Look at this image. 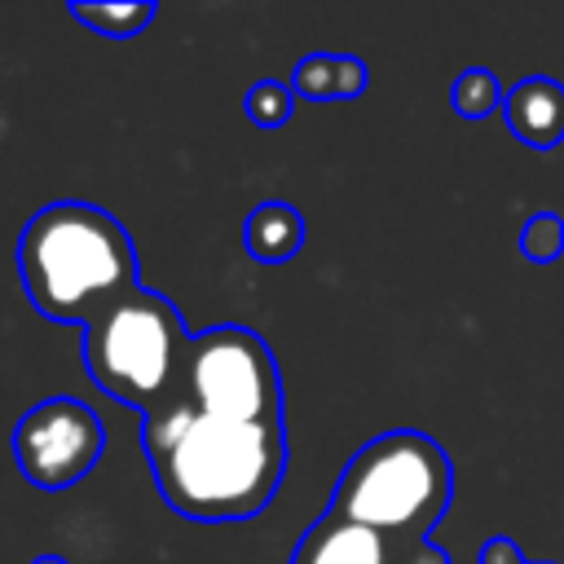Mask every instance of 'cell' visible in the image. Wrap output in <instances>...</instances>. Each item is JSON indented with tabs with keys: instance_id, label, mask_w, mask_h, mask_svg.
Here are the masks:
<instances>
[{
	"instance_id": "obj_1",
	"label": "cell",
	"mask_w": 564,
	"mask_h": 564,
	"mask_svg": "<svg viewBox=\"0 0 564 564\" xmlns=\"http://www.w3.org/2000/svg\"><path fill=\"white\" fill-rule=\"evenodd\" d=\"M141 445L163 502L189 520H251L286 476V427L203 414L185 392L141 419Z\"/></svg>"
},
{
	"instance_id": "obj_2",
	"label": "cell",
	"mask_w": 564,
	"mask_h": 564,
	"mask_svg": "<svg viewBox=\"0 0 564 564\" xmlns=\"http://www.w3.org/2000/svg\"><path fill=\"white\" fill-rule=\"evenodd\" d=\"M18 273L26 300L48 322L79 326L106 300L141 286L132 234L119 216L84 198H57L22 225Z\"/></svg>"
},
{
	"instance_id": "obj_3",
	"label": "cell",
	"mask_w": 564,
	"mask_h": 564,
	"mask_svg": "<svg viewBox=\"0 0 564 564\" xmlns=\"http://www.w3.org/2000/svg\"><path fill=\"white\" fill-rule=\"evenodd\" d=\"M189 330L181 322V308L150 291L132 286L84 322V366L101 392L115 401L154 414L181 392L185 357H189Z\"/></svg>"
},
{
	"instance_id": "obj_4",
	"label": "cell",
	"mask_w": 564,
	"mask_h": 564,
	"mask_svg": "<svg viewBox=\"0 0 564 564\" xmlns=\"http://www.w3.org/2000/svg\"><path fill=\"white\" fill-rule=\"evenodd\" d=\"M449 498H454L449 454L427 432L392 427L370 436L344 463L326 511L397 538H432Z\"/></svg>"
},
{
	"instance_id": "obj_5",
	"label": "cell",
	"mask_w": 564,
	"mask_h": 564,
	"mask_svg": "<svg viewBox=\"0 0 564 564\" xmlns=\"http://www.w3.org/2000/svg\"><path fill=\"white\" fill-rule=\"evenodd\" d=\"M181 392L194 410L234 419V423H269L282 427V375L269 344L247 326H212L189 339Z\"/></svg>"
},
{
	"instance_id": "obj_6",
	"label": "cell",
	"mask_w": 564,
	"mask_h": 564,
	"mask_svg": "<svg viewBox=\"0 0 564 564\" xmlns=\"http://www.w3.org/2000/svg\"><path fill=\"white\" fill-rule=\"evenodd\" d=\"M106 449V427L93 405L75 397H48L31 405L13 427V458L40 489H70Z\"/></svg>"
},
{
	"instance_id": "obj_7",
	"label": "cell",
	"mask_w": 564,
	"mask_h": 564,
	"mask_svg": "<svg viewBox=\"0 0 564 564\" xmlns=\"http://www.w3.org/2000/svg\"><path fill=\"white\" fill-rule=\"evenodd\" d=\"M291 564H449L432 538H397L322 511L291 551Z\"/></svg>"
},
{
	"instance_id": "obj_8",
	"label": "cell",
	"mask_w": 564,
	"mask_h": 564,
	"mask_svg": "<svg viewBox=\"0 0 564 564\" xmlns=\"http://www.w3.org/2000/svg\"><path fill=\"white\" fill-rule=\"evenodd\" d=\"M502 119L516 141L533 150H551L564 141V84L551 75H529L507 88Z\"/></svg>"
},
{
	"instance_id": "obj_9",
	"label": "cell",
	"mask_w": 564,
	"mask_h": 564,
	"mask_svg": "<svg viewBox=\"0 0 564 564\" xmlns=\"http://www.w3.org/2000/svg\"><path fill=\"white\" fill-rule=\"evenodd\" d=\"M286 84L300 101H352L366 93L370 70L352 53H304Z\"/></svg>"
},
{
	"instance_id": "obj_10",
	"label": "cell",
	"mask_w": 564,
	"mask_h": 564,
	"mask_svg": "<svg viewBox=\"0 0 564 564\" xmlns=\"http://www.w3.org/2000/svg\"><path fill=\"white\" fill-rule=\"evenodd\" d=\"M242 242L247 256L260 264H282L304 247V216L286 198H264L247 212L242 220Z\"/></svg>"
},
{
	"instance_id": "obj_11",
	"label": "cell",
	"mask_w": 564,
	"mask_h": 564,
	"mask_svg": "<svg viewBox=\"0 0 564 564\" xmlns=\"http://www.w3.org/2000/svg\"><path fill=\"white\" fill-rule=\"evenodd\" d=\"M66 9L75 22L110 40H132L154 22V0H70Z\"/></svg>"
},
{
	"instance_id": "obj_12",
	"label": "cell",
	"mask_w": 564,
	"mask_h": 564,
	"mask_svg": "<svg viewBox=\"0 0 564 564\" xmlns=\"http://www.w3.org/2000/svg\"><path fill=\"white\" fill-rule=\"evenodd\" d=\"M502 101H507V88H502L498 75L485 70V66H467V70L449 84V106H454V115H463V119H485V115L502 110Z\"/></svg>"
},
{
	"instance_id": "obj_13",
	"label": "cell",
	"mask_w": 564,
	"mask_h": 564,
	"mask_svg": "<svg viewBox=\"0 0 564 564\" xmlns=\"http://www.w3.org/2000/svg\"><path fill=\"white\" fill-rule=\"evenodd\" d=\"M295 88L291 84H282V79H256L251 88H247V97H242V115L256 123V128H282L286 119H291V110H295Z\"/></svg>"
},
{
	"instance_id": "obj_14",
	"label": "cell",
	"mask_w": 564,
	"mask_h": 564,
	"mask_svg": "<svg viewBox=\"0 0 564 564\" xmlns=\"http://www.w3.org/2000/svg\"><path fill=\"white\" fill-rule=\"evenodd\" d=\"M520 256L533 260V264H551L564 256V216L555 212H538L524 220L520 229Z\"/></svg>"
},
{
	"instance_id": "obj_15",
	"label": "cell",
	"mask_w": 564,
	"mask_h": 564,
	"mask_svg": "<svg viewBox=\"0 0 564 564\" xmlns=\"http://www.w3.org/2000/svg\"><path fill=\"white\" fill-rule=\"evenodd\" d=\"M480 564H529V560H524V551H520L511 538L498 533V538H489V542L480 546Z\"/></svg>"
},
{
	"instance_id": "obj_16",
	"label": "cell",
	"mask_w": 564,
	"mask_h": 564,
	"mask_svg": "<svg viewBox=\"0 0 564 564\" xmlns=\"http://www.w3.org/2000/svg\"><path fill=\"white\" fill-rule=\"evenodd\" d=\"M31 564H66V560H62V555H35Z\"/></svg>"
}]
</instances>
